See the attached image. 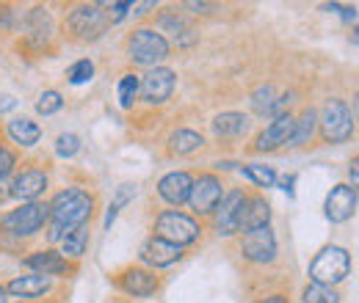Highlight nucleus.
I'll return each instance as SVG.
<instances>
[{
  "instance_id": "6",
  "label": "nucleus",
  "mask_w": 359,
  "mask_h": 303,
  "mask_svg": "<svg viewBox=\"0 0 359 303\" xmlns=\"http://www.w3.org/2000/svg\"><path fill=\"white\" fill-rule=\"evenodd\" d=\"M155 229H158V237H163V240H169V243H175V246H188V243H194V240L199 237V232H202L194 218L182 216V213H175V210H169V213H163V216L158 218Z\"/></svg>"
},
{
  "instance_id": "7",
  "label": "nucleus",
  "mask_w": 359,
  "mask_h": 303,
  "mask_svg": "<svg viewBox=\"0 0 359 303\" xmlns=\"http://www.w3.org/2000/svg\"><path fill=\"white\" fill-rule=\"evenodd\" d=\"M246 199L249 196H243L241 190H229L224 199L219 202V207L213 210L216 213V229H219V234H235V232H241V216H243V210H246Z\"/></svg>"
},
{
  "instance_id": "40",
  "label": "nucleus",
  "mask_w": 359,
  "mask_h": 303,
  "mask_svg": "<svg viewBox=\"0 0 359 303\" xmlns=\"http://www.w3.org/2000/svg\"><path fill=\"white\" fill-rule=\"evenodd\" d=\"M351 42H354V44L359 47V25L354 28V34H351Z\"/></svg>"
},
{
  "instance_id": "3",
  "label": "nucleus",
  "mask_w": 359,
  "mask_h": 303,
  "mask_svg": "<svg viewBox=\"0 0 359 303\" xmlns=\"http://www.w3.org/2000/svg\"><path fill=\"white\" fill-rule=\"evenodd\" d=\"M320 132L329 143H343L351 138L354 132V119H351V111L343 99H329L326 108H323V116H320Z\"/></svg>"
},
{
  "instance_id": "36",
  "label": "nucleus",
  "mask_w": 359,
  "mask_h": 303,
  "mask_svg": "<svg viewBox=\"0 0 359 303\" xmlns=\"http://www.w3.org/2000/svg\"><path fill=\"white\" fill-rule=\"evenodd\" d=\"M130 8H133V3H114V6H111V11H114V14H111V20H122Z\"/></svg>"
},
{
  "instance_id": "32",
  "label": "nucleus",
  "mask_w": 359,
  "mask_h": 303,
  "mask_svg": "<svg viewBox=\"0 0 359 303\" xmlns=\"http://www.w3.org/2000/svg\"><path fill=\"white\" fill-rule=\"evenodd\" d=\"M91 75H94V64H91L89 58H83V61H78L72 69H69V83L72 86H83V83H89Z\"/></svg>"
},
{
  "instance_id": "25",
  "label": "nucleus",
  "mask_w": 359,
  "mask_h": 303,
  "mask_svg": "<svg viewBox=\"0 0 359 303\" xmlns=\"http://www.w3.org/2000/svg\"><path fill=\"white\" fill-rule=\"evenodd\" d=\"M86 243H89V229L81 226V229H75L69 237H64L61 246H64V254H69V257H83Z\"/></svg>"
},
{
  "instance_id": "39",
  "label": "nucleus",
  "mask_w": 359,
  "mask_h": 303,
  "mask_svg": "<svg viewBox=\"0 0 359 303\" xmlns=\"http://www.w3.org/2000/svg\"><path fill=\"white\" fill-rule=\"evenodd\" d=\"M260 303H285V298H282V295H271V298H266V301H260Z\"/></svg>"
},
{
  "instance_id": "23",
  "label": "nucleus",
  "mask_w": 359,
  "mask_h": 303,
  "mask_svg": "<svg viewBox=\"0 0 359 303\" xmlns=\"http://www.w3.org/2000/svg\"><path fill=\"white\" fill-rule=\"evenodd\" d=\"M315 127H318V111L315 108H307L302 113V119L296 122V130H293V138H290V146H302L307 143L315 135Z\"/></svg>"
},
{
  "instance_id": "5",
  "label": "nucleus",
  "mask_w": 359,
  "mask_h": 303,
  "mask_svg": "<svg viewBox=\"0 0 359 303\" xmlns=\"http://www.w3.org/2000/svg\"><path fill=\"white\" fill-rule=\"evenodd\" d=\"M50 218V207L47 204H39V202H28L17 210H11L8 216L3 218V229L11 232L14 237H28L34 232H39Z\"/></svg>"
},
{
  "instance_id": "9",
  "label": "nucleus",
  "mask_w": 359,
  "mask_h": 303,
  "mask_svg": "<svg viewBox=\"0 0 359 303\" xmlns=\"http://www.w3.org/2000/svg\"><path fill=\"white\" fill-rule=\"evenodd\" d=\"M141 97L149 102V105H163L172 91H175V72L166 69V66H155L149 69L144 78H141Z\"/></svg>"
},
{
  "instance_id": "18",
  "label": "nucleus",
  "mask_w": 359,
  "mask_h": 303,
  "mask_svg": "<svg viewBox=\"0 0 359 303\" xmlns=\"http://www.w3.org/2000/svg\"><path fill=\"white\" fill-rule=\"evenodd\" d=\"M122 290H125L128 295H133V298H149V295H155V290H158V279H155L149 270L133 267V270H128V273L122 276Z\"/></svg>"
},
{
  "instance_id": "34",
  "label": "nucleus",
  "mask_w": 359,
  "mask_h": 303,
  "mask_svg": "<svg viewBox=\"0 0 359 303\" xmlns=\"http://www.w3.org/2000/svg\"><path fill=\"white\" fill-rule=\"evenodd\" d=\"M11 169H14V155L8 149H0V182L11 174Z\"/></svg>"
},
{
  "instance_id": "33",
  "label": "nucleus",
  "mask_w": 359,
  "mask_h": 303,
  "mask_svg": "<svg viewBox=\"0 0 359 303\" xmlns=\"http://www.w3.org/2000/svg\"><path fill=\"white\" fill-rule=\"evenodd\" d=\"M61 105H64V99H61L58 91H45V94L39 97V102H36V111H39L42 116H50V113H55Z\"/></svg>"
},
{
  "instance_id": "24",
  "label": "nucleus",
  "mask_w": 359,
  "mask_h": 303,
  "mask_svg": "<svg viewBox=\"0 0 359 303\" xmlns=\"http://www.w3.org/2000/svg\"><path fill=\"white\" fill-rule=\"evenodd\" d=\"M202 143H205L202 135L194 130H177V132H172V138H169V146H172V152H177V155H191V152H196Z\"/></svg>"
},
{
  "instance_id": "41",
  "label": "nucleus",
  "mask_w": 359,
  "mask_h": 303,
  "mask_svg": "<svg viewBox=\"0 0 359 303\" xmlns=\"http://www.w3.org/2000/svg\"><path fill=\"white\" fill-rule=\"evenodd\" d=\"M8 293H6V287H0V303H8V298H6Z\"/></svg>"
},
{
  "instance_id": "11",
  "label": "nucleus",
  "mask_w": 359,
  "mask_h": 303,
  "mask_svg": "<svg viewBox=\"0 0 359 303\" xmlns=\"http://www.w3.org/2000/svg\"><path fill=\"white\" fill-rule=\"evenodd\" d=\"M357 210V190L351 185H334L326 196V218L332 223H346Z\"/></svg>"
},
{
  "instance_id": "29",
  "label": "nucleus",
  "mask_w": 359,
  "mask_h": 303,
  "mask_svg": "<svg viewBox=\"0 0 359 303\" xmlns=\"http://www.w3.org/2000/svg\"><path fill=\"white\" fill-rule=\"evenodd\" d=\"M252 102H255V111L257 113H276V102L279 99H273V88L271 86H260L255 91Z\"/></svg>"
},
{
  "instance_id": "16",
  "label": "nucleus",
  "mask_w": 359,
  "mask_h": 303,
  "mask_svg": "<svg viewBox=\"0 0 359 303\" xmlns=\"http://www.w3.org/2000/svg\"><path fill=\"white\" fill-rule=\"evenodd\" d=\"M6 293L14 295V298H42L45 293H50V279H47V276H39V273L17 276V279L8 281Z\"/></svg>"
},
{
  "instance_id": "20",
  "label": "nucleus",
  "mask_w": 359,
  "mask_h": 303,
  "mask_svg": "<svg viewBox=\"0 0 359 303\" xmlns=\"http://www.w3.org/2000/svg\"><path fill=\"white\" fill-rule=\"evenodd\" d=\"M269 220H271V207L263 196L246 199V210H243V216H241V232L263 229V226H269Z\"/></svg>"
},
{
  "instance_id": "21",
  "label": "nucleus",
  "mask_w": 359,
  "mask_h": 303,
  "mask_svg": "<svg viewBox=\"0 0 359 303\" xmlns=\"http://www.w3.org/2000/svg\"><path fill=\"white\" fill-rule=\"evenodd\" d=\"M249 130V119L243 113H222L213 119V132L222 138H232V135H243Z\"/></svg>"
},
{
  "instance_id": "4",
  "label": "nucleus",
  "mask_w": 359,
  "mask_h": 303,
  "mask_svg": "<svg viewBox=\"0 0 359 303\" xmlns=\"http://www.w3.org/2000/svg\"><path fill=\"white\" fill-rule=\"evenodd\" d=\"M128 50H130L133 64L155 66V64H161L169 55V42L161 34H155L152 28H141V31H135L133 36H130Z\"/></svg>"
},
{
  "instance_id": "37",
  "label": "nucleus",
  "mask_w": 359,
  "mask_h": 303,
  "mask_svg": "<svg viewBox=\"0 0 359 303\" xmlns=\"http://www.w3.org/2000/svg\"><path fill=\"white\" fill-rule=\"evenodd\" d=\"M348 176H351L354 190H357V188H359V157H354V163H351V169H348Z\"/></svg>"
},
{
  "instance_id": "17",
  "label": "nucleus",
  "mask_w": 359,
  "mask_h": 303,
  "mask_svg": "<svg viewBox=\"0 0 359 303\" xmlns=\"http://www.w3.org/2000/svg\"><path fill=\"white\" fill-rule=\"evenodd\" d=\"M45 188H47L45 171L31 169V171H22L17 179H14V185H11V196H14V199H22V202H34L39 193H45Z\"/></svg>"
},
{
  "instance_id": "14",
  "label": "nucleus",
  "mask_w": 359,
  "mask_h": 303,
  "mask_svg": "<svg viewBox=\"0 0 359 303\" xmlns=\"http://www.w3.org/2000/svg\"><path fill=\"white\" fill-rule=\"evenodd\" d=\"M191 188H194V176L188 171H172L158 182V193H161L169 204H177V207L188 202Z\"/></svg>"
},
{
  "instance_id": "2",
  "label": "nucleus",
  "mask_w": 359,
  "mask_h": 303,
  "mask_svg": "<svg viewBox=\"0 0 359 303\" xmlns=\"http://www.w3.org/2000/svg\"><path fill=\"white\" fill-rule=\"evenodd\" d=\"M351 270V257L346 248L340 246H326L310 265V279L313 284H323V287H332V284H340Z\"/></svg>"
},
{
  "instance_id": "8",
  "label": "nucleus",
  "mask_w": 359,
  "mask_h": 303,
  "mask_svg": "<svg viewBox=\"0 0 359 303\" xmlns=\"http://www.w3.org/2000/svg\"><path fill=\"white\" fill-rule=\"evenodd\" d=\"M224 199V190H222V182L213 176V174H205L199 179H194V188H191V207L199 213V216H208L219 207V202Z\"/></svg>"
},
{
  "instance_id": "10",
  "label": "nucleus",
  "mask_w": 359,
  "mask_h": 303,
  "mask_svg": "<svg viewBox=\"0 0 359 303\" xmlns=\"http://www.w3.org/2000/svg\"><path fill=\"white\" fill-rule=\"evenodd\" d=\"M241 251L249 262H257V265H266L273 262L276 257V237L269 226L263 229H255V232H246L243 234V243H241Z\"/></svg>"
},
{
  "instance_id": "28",
  "label": "nucleus",
  "mask_w": 359,
  "mask_h": 303,
  "mask_svg": "<svg viewBox=\"0 0 359 303\" xmlns=\"http://www.w3.org/2000/svg\"><path fill=\"white\" fill-rule=\"evenodd\" d=\"M78 152H81V138H78L75 132H64V135H58V141H55V155H58V157L69 160V157H75Z\"/></svg>"
},
{
  "instance_id": "19",
  "label": "nucleus",
  "mask_w": 359,
  "mask_h": 303,
  "mask_svg": "<svg viewBox=\"0 0 359 303\" xmlns=\"http://www.w3.org/2000/svg\"><path fill=\"white\" fill-rule=\"evenodd\" d=\"M25 267H31L34 273H39V276H67L69 273V265L67 260L58 254V251H39V254H31L28 260H25Z\"/></svg>"
},
{
  "instance_id": "13",
  "label": "nucleus",
  "mask_w": 359,
  "mask_h": 303,
  "mask_svg": "<svg viewBox=\"0 0 359 303\" xmlns=\"http://www.w3.org/2000/svg\"><path fill=\"white\" fill-rule=\"evenodd\" d=\"M293 130H296V119H293L290 113H279L269 127L260 132L257 149H260V152H271V149H279L282 143H290Z\"/></svg>"
},
{
  "instance_id": "38",
  "label": "nucleus",
  "mask_w": 359,
  "mask_h": 303,
  "mask_svg": "<svg viewBox=\"0 0 359 303\" xmlns=\"http://www.w3.org/2000/svg\"><path fill=\"white\" fill-rule=\"evenodd\" d=\"M293 182H296V176H293V174H290V176H285V179L279 182V185H282V190H285L287 196H293Z\"/></svg>"
},
{
  "instance_id": "12",
  "label": "nucleus",
  "mask_w": 359,
  "mask_h": 303,
  "mask_svg": "<svg viewBox=\"0 0 359 303\" xmlns=\"http://www.w3.org/2000/svg\"><path fill=\"white\" fill-rule=\"evenodd\" d=\"M69 31L72 34H78V36H97L105 25H108V20H105V11L100 8V6H81V8H75L72 11V17H69Z\"/></svg>"
},
{
  "instance_id": "15",
  "label": "nucleus",
  "mask_w": 359,
  "mask_h": 303,
  "mask_svg": "<svg viewBox=\"0 0 359 303\" xmlns=\"http://www.w3.org/2000/svg\"><path fill=\"white\" fill-rule=\"evenodd\" d=\"M180 254H182L180 246L158 237V234L152 240H147V246L141 248V260L147 265H152V267H169V265H175L180 260Z\"/></svg>"
},
{
  "instance_id": "30",
  "label": "nucleus",
  "mask_w": 359,
  "mask_h": 303,
  "mask_svg": "<svg viewBox=\"0 0 359 303\" xmlns=\"http://www.w3.org/2000/svg\"><path fill=\"white\" fill-rule=\"evenodd\" d=\"M138 88H141V80H138L135 75H125V78L119 80V105H122V108H130V105H133Z\"/></svg>"
},
{
  "instance_id": "27",
  "label": "nucleus",
  "mask_w": 359,
  "mask_h": 303,
  "mask_svg": "<svg viewBox=\"0 0 359 303\" xmlns=\"http://www.w3.org/2000/svg\"><path fill=\"white\" fill-rule=\"evenodd\" d=\"M304 303H340V295H337L332 287L307 284V290H304Z\"/></svg>"
},
{
  "instance_id": "31",
  "label": "nucleus",
  "mask_w": 359,
  "mask_h": 303,
  "mask_svg": "<svg viewBox=\"0 0 359 303\" xmlns=\"http://www.w3.org/2000/svg\"><path fill=\"white\" fill-rule=\"evenodd\" d=\"M161 28H163V31H169V34H175V39H177L180 44H191L182 34H194V31H191L180 17H175V14H166V17L161 20Z\"/></svg>"
},
{
  "instance_id": "1",
  "label": "nucleus",
  "mask_w": 359,
  "mask_h": 303,
  "mask_svg": "<svg viewBox=\"0 0 359 303\" xmlns=\"http://www.w3.org/2000/svg\"><path fill=\"white\" fill-rule=\"evenodd\" d=\"M91 207H94L91 196L83 193L81 188L61 190L50 204V240L53 243H64V237H69L75 229L86 226Z\"/></svg>"
},
{
  "instance_id": "22",
  "label": "nucleus",
  "mask_w": 359,
  "mask_h": 303,
  "mask_svg": "<svg viewBox=\"0 0 359 303\" xmlns=\"http://www.w3.org/2000/svg\"><path fill=\"white\" fill-rule=\"evenodd\" d=\"M8 135H11L17 143H22V146H34V143L42 138V130H39L36 122H31V119H11V122H8Z\"/></svg>"
},
{
  "instance_id": "26",
  "label": "nucleus",
  "mask_w": 359,
  "mask_h": 303,
  "mask_svg": "<svg viewBox=\"0 0 359 303\" xmlns=\"http://www.w3.org/2000/svg\"><path fill=\"white\" fill-rule=\"evenodd\" d=\"M241 171L246 174L249 179H255L260 188H273L276 182V174L271 166H260V163H249V166H241Z\"/></svg>"
},
{
  "instance_id": "35",
  "label": "nucleus",
  "mask_w": 359,
  "mask_h": 303,
  "mask_svg": "<svg viewBox=\"0 0 359 303\" xmlns=\"http://www.w3.org/2000/svg\"><path fill=\"white\" fill-rule=\"evenodd\" d=\"M326 11H340V17L346 22H354L357 20V8L354 6H337V3H332V6H326Z\"/></svg>"
}]
</instances>
